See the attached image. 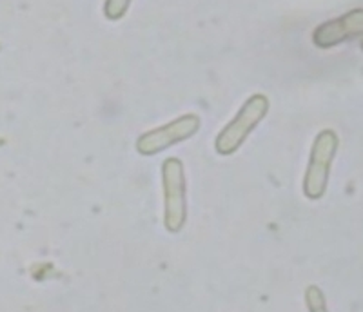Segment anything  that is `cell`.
<instances>
[{
    "instance_id": "1",
    "label": "cell",
    "mask_w": 363,
    "mask_h": 312,
    "mask_svg": "<svg viewBox=\"0 0 363 312\" xmlns=\"http://www.w3.org/2000/svg\"><path fill=\"white\" fill-rule=\"evenodd\" d=\"M269 111V100L265 95H252L240 107L235 118L227 123L215 140V147L220 155L229 156L240 149L252 129L264 120Z\"/></svg>"
},
{
    "instance_id": "2",
    "label": "cell",
    "mask_w": 363,
    "mask_h": 312,
    "mask_svg": "<svg viewBox=\"0 0 363 312\" xmlns=\"http://www.w3.org/2000/svg\"><path fill=\"white\" fill-rule=\"evenodd\" d=\"M162 184H164V223L169 233H178L186 225V174L184 164L178 158H167L162 164Z\"/></svg>"
},
{
    "instance_id": "3",
    "label": "cell",
    "mask_w": 363,
    "mask_h": 312,
    "mask_svg": "<svg viewBox=\"0 0 363 312\" xmlns=\"http://www.w3.org/2000/svg\"><path fill=\"white\" fill-rule=\"evenodd\" d=\"M336 151H338V136L335 131L325 129L316 136L311 149L309 167L303 178V193L311 200H320L325 194L330 164L335 160Z\"/></svg>"
},
{
    "instance_id": "4",
    "label": "cell",
    "mask_w": 363,
    "mask_h": 312,
    "mask_svg": "<svg viewBox=\"0 0 363 312\" xmlns=\"http://www.w3.org/2000/svg\"><path fill=\"white\" fill-rule=\"evenodd\" d=\"M200 129V118L196 115H184L162 128L147 131L136 140V151L144 156H153L171 145L191 138Z\"/></svg>"
},
{
    "instance_id": "5",
    "label": "cell",
    "mask_w": 363,
    "mask_h": 312,
    "mask_svg": "<svg viewBox=\"0 0 363 312\" xmlns=\"http://www.w3.org/2000/svg\"><path fill=\"white\" fill-rule=\"evenodd\" d=\"M359 33H363V9H354L336 21L318 26L313 40L318 48H333Z\"/></svg>"
},
{
    "instance_id": "6",
    "label": "cell",
    "mask_w": 363,
    "mask_h": 312,
    "mask_svg": "<svg viewBox=\"0 0 363 312\" xmlns=\"http://www.w3.org/2000/svg\"><path fill=\"white\" fill-rule=\"evenodd\" d=\"M131 0H106L104 4V15L109 21H120L128 13Z\"/></svg>"
},
{
    "instance_id": "7",
    "label": "cell",
    "mask_w": 363,
    "mask_h": 312,
    "mask_svg": "<svg viewBox=\"0 0 363 312\" xmlns=\"http://www.w3.org/2000/svg\"><path fill=\"white\" fill-rule=\"evenodd\" d=\"M307 300H309L311 312H325V308H323V296L320 294L316 287H311L307 291Z\"/></svg>"
},
{
    "instance_id": "8",
    "label": "cell",
    "mask_w": 363,
    "mask_h": 312,
    "mask_svg": "<svg viewBox=\"0 0 363 312\" xmlns=\"http://www.w3.org/2000/svg\"><path fill=\"white\" fill-rule=\"evenodd\" d=\"M362 48H363V40H362Z\"/></svg>"
}]
</instances>
